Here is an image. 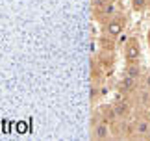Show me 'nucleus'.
<instances>
[{
  "instance_id": "1",
  "label": "nucleus",
  "mask_w": 150,
  "mask_h": 141,
  "mask_svg": "<svg viewBox=\"0 0 150 141\" xmlns=\"http://www.w3.org/2000/svg\"><path fill=\"white\" fill-rule=\"evenodd\" d=\"M126 26H128V15L119 13V11H117V13H115L111 19L106 21V22L102 24V35H106V37L117 41L119 35L124 33Z\"/></svg>"
},
{
  "instance_id": "2",
  "label": "nucleus",
  "mask_w": 150,
  "mask_h": 141,
  "mask_svg": "<svg viewBox=\"0 0 150 141\" xmlns=\"http://www.w3.org/2000/svg\"><path fill=\"white\" fill-rule=\"evenodd\" d=\"M91 136H93V139H98V141L111 139L113 137V134H111V122H109L98 110L95 111L93 119H91Z\"/></svg>"
},
{
  "instance_id": "3",
  "label": "nucleus",
  "mask_w": 150,
  "mask_h": 141,
  "mask_svg": "<svg viewBox=\"0 0 150 141\" xmlns=\"http://www.w3.org/2000/svg\"><path fill=\"white\" fill-rule=\"evenodd\" d=\"M130 125H132V136L134 137H150V121L145 117L143 111H134Z\"/></svg>"
},
{
  "instance_id": "4",
  "label": "nucleus",
  "mask_w": 150,
  "mask_h": 141,
  "mask_svg": "<svg viewBox=\"0 0 150 141\" xmlns=\"http://www.w3.org/2000/svg\"><path fill=\"white\" fill-rule=\"evenodd\" d=\"M122 56H124V61H139L141 60V43L135 35H130L124 43V48H122Z\"/></svg>"
},
{
  "instance_id": "5",
  "label": "nucleus",
  "mask_w": 150,
  "mask_h": 141,
  "mask_svg": "<svg viewBox=\"0 0 150 141\" xmlns=\"http://www.w3.org/2000/svg\"><path fill=\"white\" fill-rule=\"evenodd\" d=\"M139 84L141 82L130 78V76H126V74H120V80L117 82V91H119L120 97H134V93L137 91Z\"/></svg>"
},
{
  "instance_id": "6",
  "label": "nucleus",
  "mask_w": 150,
  "mask_h": 141,
  "mask_svg": "<svg viewBox=\"0 0 150 141\" xmlns=\"http://www.w3.org/2000/svg\"><path fill=\"white\" fill-rule=\"evenodd\" d=\"M117 11H119L117 9V2H111V4H108L106 8H102L100 11H96V13H93V15H95V19H96L98 24H104V22L109 21L115 13H117Z\"/></svg>"
},
{
  "instance_id": "7",
  "label": "nucleus",
  "mask_w": 150,
  "mask_h": 141,
  "mask_svg": "<svg viewBox=\"0 0 150 141\" xmlns=\"http://www.w3.org/2000/svg\"><path fill=\"white\" fill-rule=\"evenodd\" d=\"M122 74L130 76V78H134L137 82H141V78H143V69L139 65V61H126V65L122 69Z\"/></svg>"
},
{
  "instance_id": "8",
  "label": "nucleus",
  "mask_w": 150,
  "mask_h": 141,
  "mask_svg": "<svg viewBox=\"0 0 150 141\" xmlns=\"http://www.w3.org/2000/svg\"><path fill=\"white\" fill-rule=\"evenodd\" d=\"M148 6H150V0H132V9L135 13H143Z\"/></svg>"
},
{
  "instance_id": "9",
  "label": "nucleus",
  "mask_w": 150,
  "mask_h": 141,
  "mask_svg": "<svg viewBox=\"0 0 150 141\" xmlns=\"http://www.w3.org/2000/svg\"><path fill=\"white\" fill-rule=\"evenodd\" d=\"M111 2H117V0H91V9H93V13H96V11H100L102 8H106Z\"/></svg>"
},
{
  "instance_id": "10",
  "label": "nucleus",
  "mask_w": 150,
  "mask_h": 141,
  "mask_svg": "<svg viewBox=\"0 0 150 141\" xmlns=\"http://www.w3.org/2000/svg\"><path fill=\"white\" fill-rule=\"evenodd\" d=\"M141 87H145V89L150 91V69L143 73V78H141Z\"/></svg>"
},
{
  "instance_id": "11",
  "label": "nucleus",
  "mask_w": 150,
  "mask_h": 141,
  "mask_svg": "<svg viewBox=\"0 0 150 141\" xmlns=\"http://www.w3.org/2000/svg\"><path fill=\"white\" fill-rule=\"evenodd\" d=\"M143 113H145V117L150 121V106H146V108H143Z\"/></svg>"
},
{
  "instance_id": "12",
  "label": "nucleus",
  "mask_w": 150,
  "mask_h": 141,
  "mask_svg": "<svg viewBox=\"0 0 150 141\" xmlns=\"http://www.w3.org/2000/svg\"><path fill=\"white\" fill-rule=\"evenodd\" d=\"M146 41H148V48H150V28H148V35H146Z\"/></svg>"
}]
</instances>
